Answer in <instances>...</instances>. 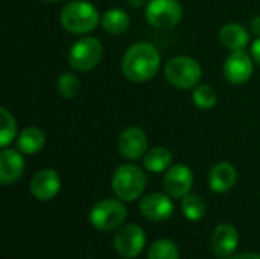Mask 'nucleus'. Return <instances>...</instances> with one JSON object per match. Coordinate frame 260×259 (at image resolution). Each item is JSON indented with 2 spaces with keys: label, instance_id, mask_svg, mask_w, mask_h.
Segmentation results:
<instances>
[{
  "label": "nucleus",
  "instance_id": "obj_3",
  "mask_svg": "<svg viewBox=\"0 0 260 259\" xmlns=\"http://www.w3.org/2000/svg\"><path fill=\"white\" fill-rule=\"evenodd\" d=\"M111 188L119 200L134 202L146 188V176L143 169L136 165H122L111 177Z\"/></svg>",
  "mask_w": 260,
  "mask_h": 259
},
{
  "label": "nucleus",
  "instance_id": "obj_9",
  "mask_svg": "<svg viewBox=\"0 0 260 259\" xmlns=\"http://www.w3.org/2000/svg\"><path fill=\"white\" fill-rule=\"evenodd\" d=\"M117 150L122 157L128 160H139L148 153L146 133L139 127L125 128L117 139Z\"/></svg>",
  "mask_w": 260,
  "mask_h": 259
},
{
  "label": "nucleus",
  "instance_id": "obj_30",
  "mask_svg": "<svg viewBox=\"0 0 260 259\" xmlns=\"http://www.w3.org/2000/svg\"><path fill=\"white\" fill-rule=\"evenodd\" d=\"M43 2H49V3H53V2H59V0H43Z\"/></svg>",
  "mask_w": 260,
  "mask_h": 259
},
{
  "label": "nucleus",
  "instance_id": "obj_26",
  "mask_svg": "<svg viewBox=\"0 0 260 259\" xmlns=\"http://www.w3.org/2000/svg\"><path fill=\"white\" fill-rule=\"evenodd\" d=\"M251 56L256 61V64L260 66V37L253 43V46H251Z\"/></svg>",
  "mask_w": 260,
  "mask_h": 259
},
{
  "label": "nucleus",
  "instance_id": "obj_15",
  "mask_svg": "<svg viewBox=\"0 0 260 259\" xmlns=\"http://www.w3.org/2000/svg\"><path fill=\"white\" fill-rule=\"evenodd\" d=\"M24 159L21 151L12 148H3L0 153V183L11 185L15 183L24 172Z\"/></svg>",
  "mask_w": 260,
  "mask_h": 259
},
{
  "label": "nucleus",
  "instance_id": "obj_11",
  "mask_svg": "<svg viewBox=\"0 0 260 259\" xmlns=\"http://www.w3.org/2000/svg\"><path fill=\"white\" fill-rule=\"evenodd\" d=\"M192 185H193V172L186 165L171 166L163 179L165 191L172 198H184L187 194H190Z\"/></svg>",
  "mask_w": 260,
  "mask_h": 259
},
{
  "label": "nucleus",
  "instance_id": "obj_7",
  "mask_svg": "<svg viewBox=\"0 0 260 259\" xmlns=\"http://www.w3.org/2000/svg\"><path fill=\"white\" fill-rule=\"evenodd\" d=\"M148 23L157 29H171L183 17V8L178 0H149L145 9Z\"/></svg>",
  "mask_w": 260,
  "mask_h": 259
},
{
  "label": "nucleus",
  "instance_id": "obj_17",
  "mask_svg": "<svg viewBox=\"0 0 260 259\" xmlns=\"http://www.w3.org/2000/svg\"><path fill=\"white\" fill-rule=\"evenodd\" d=\"M219 41L232 52L242 50L250 41V34L239 23H227L219 31Z\"/></svg>",
  "mask_w": 260,
  "mask_h": 259
},
{
  "label": "nucleus",
  "instance_id": "obj_27",
  "mask_svg": "<svg viewBox=\"0 0 260 259\" xmlns=\"http://www.w3.org/2000/svg\"><path fill=\"white\" fill-rule=\"evenodd\" d=\"M229 259H260L259 253H239V255H233Z\"/></svg>",
  "mask_w": 260,
  "mask_h": 259
},
{
  "label": "nucleus",
  "instance_id": "obj_2",
  "mask_svg": "<svg viewBox=\"0 0 260 259\" xmlns=\"http://www.w3.org/2000/svg\"><path fill=\"white\" fill-rule=\"evenodd\" d=\"M59 20L66 31L81 35L93 31L101 18L98 9L91 3L84 0H73L64 5Z\"/></svg>",
  "mask_w": 260,
  "mask_h": 259
},
{
  "label": "nucleus",
  "instance_id": "obj_14",
  "mask_svg": "<svg viewBox=\"0 0 260 259\" xmlns=\"http://www.w3.org/2000/svg\"><path fill=\"white\" fill-rule=\"evenodd\" d=\"M212 250L218 259L232 258L239 244V234L235 226L229 223L218 224L212 234Z\"/></svg>",
  "mask_w": 260,
  "mask_h": 259
},
{
  "label": "nucleus",
  "instance_id": "obj_5",
  "mask_svg": "<svg viewBox=\"0 0 260 259\" xmlns=\"http://www.w3.org/2000/svg\"><path fill=\"white\" fill-rule=\"evenodd\" d=\"M128 211L122 200L114 198H105L98 202L91 212H90V221L94 229L102 232H110L122 226V223L126 220Z\"/></svg>",
  "mask_w": 260,
  "mask_h": 259
},
{
  "label": "nucleus",
  "instance_id": "obj_16",
  "mask_svg": "<svg viewBox=\"0 0 260 259\" xmlns=\"http://www.w3.org/2000/svg\"><path fill=\"white\" fill-rule=\"evenodd\" d=\"M238 180L236 168L229 162H219L216 163L209 174V185L210 189L216 194H222L230 191Z\"/></svg>",
  "mask_w": 260,
  "mask_h": 259
},
{
  "label": "nucleus",
  "instance_id": "obj_28",
  "mask_svg": "<svg viewBox=\"0 0 260 259\" xmlns=\"http://www.w3.org/2000/svg\"><path fill=\"white\" fill-rule=\"evenodd\" d=\"M251 31H253V34H256V35L260 37V15H256L251 20Z\"/></svg>",
  "mask_w": 260,
  "mask_h": 259
},
{
  "label": "nucleus",
  "instance_id": "obj_10",
  "mask_svg": "<svg viewBox=\"0 0 260 259\" xmlns=\"http://www.w3.org/2000/svg\"><path fill=\"white\" fill-rule=\"evenodd\" d=\"M254 70L253 58L242 49L233 50L224 63V76L230 84H245Z\"/></svg>",
  "mask_w": 260,
  "mask_h": 259
},
{
  "label": "nucleus",
  "instance_id": "obj_24",
  "mask_svg": "<svg viewBox=\"0 0 260 259\" xmlns=\"http://www.w3.org/2000/svg\"><path fill=\"white\" fill-rule=\"evenodd\" d=\"M0 116H2V128H0V145L6 148L17 134V124L14 116L9 113L8 108L0 107Z\"/></svg>",
  "mask_w": 260,
  "mask_h": 259
},
{
  "label": "nucleus",
  "instance_id": "obj_12",
  "mask_svg": "<svg viewBox=\"0 0 260 259\" xmlns=\"http://www.w3.org/2000/svg\"><path fill=\"white\" fill-rule=\"evenodd\" d=\"M29 189L34 198L40 202H49L59 192L61 177L52 168L41 169L37 174H34V177L30 179Z\"/></svg>",
  "mask_w": 260,
  "mask_h": 259
},
{
  "label": "nucleus",
  "instance_id": "obj_19",
  "mask_svg": "<svg viewBox=\"0 0 260 259\" xmlns=\"http://www.w3.org/2000/svg\"><path fill=\"white\" fill-rule=\"evenodd\" d=\"M101 24L105 32H108L111 35H119V34H123L125 31H128L131 20H129V15L123 9L111 8V9L105 11L104 15L101 17Z\"/></svg>",
  "mask_w": 260,
  "mask_h": 259
},
{
  "label": "nucleus",
  "instance_id": "obj_1",
  "mask_svg": "<svg viewBox=\"0 0 260 259\" xmlns=\"http://www.w3.org/2000/svg\"><path fill=\"white\" fill-rule=\"evenodd\" d=\"M161 64L158 49L148 41H139L128 47L122 58V73L133 82H146L152 79Z\"/></svg>",
  "mask_w": 260,
  "mask_h": 259
},
{
  "label": "nucleus",
  "instance_id": "obj_29",
  "mask_svg": "<svg viewBox=\"0 0 260 259\" xmlns=\"http://www.w3.org/2000/svg\"><path fill=\"white\" fill-rule=\"evenodd\" d=\"M126 2L131 8H140L142 5H145L146 0H126Z\"/></svg>",
  "mask_w": 260,
  "mask_h": 259
},
{
  "label": "nucleus",
  "instance_id": "obj_21",
  "mask_svg": "<svg viewBox=\"0 0 260 259\" xmlns=\"http://www.w3.org/2000/svg\"><path fill=\"white\" fill-rule=\"evenodd\" d=\"M181 211L184 214V217L190 221H200L201 218H204L207 206L204 203V200L197 195V194H187L183 202H181Z\"/></svg>",
  "mask_w": 260,
  "mask_h": 259
},
{
  "label": "nucleus",
  "instance_id": "obj_18",
  "mask_svg": "<svg viewBox=\"0 0 260 259\" xmlns=\"http://www.w3.org/2000/svg\"><path fill=\"white\" fill-rule=\"evenodd\" d=\"M46 145V133L38 127L24 128L17 139V147L23 154H35Z\"/></svg>",
  "mask_w": 260,
  "mask_h": 259
},
{
  "label": "nucleus",
  "instance_id": "obj_25",
  "mask_svg": "<svg viewBox=\"0 0 260 259\" xmlns=\"http://www.w3.org/2000/svg\"><path fill=\"white\" fill-rule=\"evenodd\" d=\"M79 89H81V81L73 73H69V72L67 73H62L56 79V90L66 99L75 98L78 95Z\"/></svg>",
  "mask_w": 260,
  "mask_h": 259
},
{
  "label": "nucleus",
  "instance_id": "obj_13",
  "mask_svg": "<svg viewBox=\"0 0 260 259\" xmlns=\"http://www.w3.org/2000/svg\"><path fill=\"white\" fill-rule=\"evenodd\" d=\"M171 195L152 192L142 198L140 212L142 215L154 223H161L169 220L174 215V203L169 198Z\"/></svg>",
  "mask_w": 260,
  "mask_h": 259
},
{
  "label": "nucleus",
  "instance_id": "obj_23",
  "mask_svg": "<svg viewBox=\"0 0 260 259\" xmlns=\"http://www.w3.org/2000/svg\"><path fill=\"white\" fill-rule=\"evenodd\" d=\"M148 259H180L178 247L171 240H158L148 250Z\"/></svg>",
  "mask_w": 260,
  "mask_h": 259
},
{
  "label": "nucleus",
  "instance_id": "obj_4",
  "mask_svg": "<svg viewBox=\"0 0 260 259\" xmlns=\"http://www.w3.org/2000/svg\"><path fill=\"white\" fill-rule=\"evenodd\" d=\"M165 76L174 87L181 90H190L200 84L203 69L197 60L186 55H178L166 63Z\"/></svg>",
  "mask_w": 260,
  "mask_h": 259
},
{
  "label": "nucleus",
  "instance_id": "obj_8",
  "mask_svg": "<svg viewBox=\"0 0 260 259\" xmlns=\"http://www.w3.org/2000/svg\"><path fill=\"white\" fill-rule=\"evenodd\" d=\"M145 232L137 224H125L114 235V249L125 259L139 256L145 247Z\"/></svg>",
  "mask_w": 260,
  "mask_h": 259
},
{
  "label": "nucleus",
  "instance_id": "obj_22",
  "mask_svg": "<svg viewBox=\"0 0 260 259\" xmlns=\"http://www.w3.org/2000/svg\"><path fill=\"white\" fill-rule=\"evenodd\" d=\"M192 101L193 104L201 108V110H210L216 105V101H218V95L215 92V89L209 84H201V85H197L193 89V93H192Z\"/></svg>",
  "mask_w": 260,
  "mask_h": 259
},
{
  "label": "nucleus",
  "instance_id": "obj_20",
  "mask_svg": "<svg viewBox=\"0 0 260 259\" xmlns=\"http://www.w3.org/2000/svg\"><path fill=\"white\" fill-rule=\"evenodd\" d=\"M172 163V153L166 147H155L148 150L143 157V165L151 172L168 171Z\"/></svg>",
  "mask_w": 260,
  "mask_h": 259
},
{
  "label": "nucleus",
  "instance_id": "obj_6",
  "mask_svg": "<svg viewBox=\"0 0 260 259\" xmlns=\"http://www.w3.org/2000/svg\"><path fill=\"white\" fill-rule=\"evenodd\" d=\"M102 52V43L98 38H79L72 44L69 50V64L76 72H88L99 64Z\"/></svg>",
  "mask_w": 260,
  "mask_h": 259
}]
</instances>
